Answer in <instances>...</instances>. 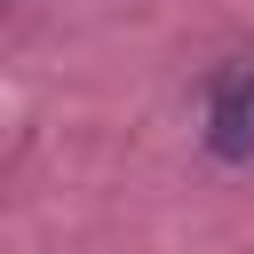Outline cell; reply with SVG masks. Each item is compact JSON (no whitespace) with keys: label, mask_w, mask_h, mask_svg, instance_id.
<instances>
[{"label":"cell","mask_w":254,"mask_h":254,"mask_svg":"<svg viewBox=\"0 0 254 254\" xmlns=\"http://www.w3.org/2000/svg\"><path fill=\"white\" fill-rule=\"evenodd\" d=\"M206 143L222 159H254V64H230L206 79Z\"/></svg>","instance_id":"6da1fadb"}]
</instances>
